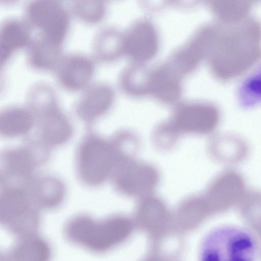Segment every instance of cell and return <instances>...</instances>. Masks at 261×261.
<instances>
[{
    "mask_svg": "<svg viewBox=\"0 0 261 261\" xmlns=\"http://www.w3.org/2000/svg\"><path fill=\"white\" fill-rule=\"evenodd\" d=\"M32 30L24 20L10 18L0 24V72L16 51L27 47Z\"/></svg>",
    "mask_w": 261,
    "mask_h": 261,
    "instance_id": "14",
    "label": "cell"
},
{
    "mask_svg": "<svg viewBox=\"0 0 261 261\" xmlns=\"http://www.w3.org/2000/svg\"><path fill=\"white\" fill-rule=\"evenodd\" d=\"M217 113L207 108H190L177 113L168 124L178 136L183 133L207 134L217 127Z\"/></svg>",
    "mask_w": 261,
    "mask_h": 261,
    "instance_id": "13",
    "label": "cell"
},
{
    "mask_svg": "<svg viewBox=\"0 0 261 261\" xmlns=\"http://www.w3.org/2000/svg\"><path fill=\"white\" fill-rule=\"evenodd\" d=\"M2 76L1 75V72H0V89L1 88V86L2 85V82H3V80L2 79Z\"/></svg>",
    "mask_w": 261,
    "mask_h": 261,
    "instance_id": "23",
    "label": "cell"
},
{
    "mask_svg": "<svg viewBox=\"0 0 261 261\" xmlns=\"http://www.w3.org/2000/svg\"><path fill=\"white\" fill-rule=\"evenodd\" d=\"M114 169V182L117 189L128 196H148L159 180V173L153 166L130 158L119 162Z\"/></svg>",
    "mask_w": 261,
    "mask_h": 261,
    "instance_id": "9",
    "label": "cell"
},
{
    "mask_svg": "<svg viewBox=\"0 0 261 261\" xmlns=\"http://www.w3.org/2000/svg\"><path fill=\"white\" fill-rule=\"evenodd\" d=\"M20 238L12 249L8 261H49L50 249L44 240L34 234Z\"/></svg>",
    "mask_w": 261,
    "mask_h": 261,
    "instance_id": "20",
    "label": "cell"
},
{
    "mask_svg": "<svg viewBox=\"0 0 261 261\" xmlns=\"http://www.w3.org/2000/svg\"><path fill=\"white\" fill-rule=\"evenodd\" d=\"M34 119L28 108L11 106L0 110V136L14 138L24 135L33 128Z\"/></svg>",
    "mask_w": 261,
    "mask_h": 261,
    "instance_id": "17",
    "label": "cell"
},
{
    "mask_svg": "<svg viewBox=\"0 0 261 261\" xmlns=\"http://www.w3.org/2000/svg\"><path fill=\"white\" fill-rule=\"evenodd\" d=\"M27 190L32 201L38 208L57 206L62 201L65 194L62 182L50 176H34Z\"/></svg>",
    "mask_w": 261,
    "mask_h": 261,
    "instance_id": "15",
    "label": "cell"
},
{
    "mask_svg": "<svg viewBox=\"0 0 261 261\" xmlns=\"http://www.w3.org/2000/svg\"><path fill=\"white\" fill-rule=\"evenodd\" d=\"M132 223L123 216H113L100 222L86 216L72 220L66 228L69 239L95 252L109 250L125 241L132 231Z\"/></svg>",
    "mask_w": 261,
    "mask_h": 261,
    "instance_id": "1",
    "label": "cell"
},
{
    "mask_svg": "<svg viewBox=\"0 0 261 261\" xmlns=\"http://www.w3.org/2000/svg\"><path fill=\"white\" fill-rule=\"evenodd\" d=\"M24 21L36 36L63 47L70 32L72 17L69 7L60 1H32L24 10Z\"/></svg>",
    "mask_w": 261,
    "mask_h": 261,
    "instance_id": "3",
    "label": "cell"
},
{
    "mask_svg": "<svg viewBox=\"0 0 261 261\" xmlns=\"http://www.w3.org/2000/svg\"><path fill=\"white\" fill-rule=\"evenodd\" d=\"M64 55L63 47L36 36L27 46L29 64L40 71H54Z\"/></svg>",
    "mask_w": 261,
    "mask_h": 261,
    "instance_id": "16",
    "label": "cell"
},
{
    "mask_svg": "<svg viewBox=\"0 0 261 261\" xmlns=\"http://www.w3.org/2000/svg\"><path fill=\"white\" fill-rule=\"evenodd\" d=\"M74 111L82 120L91 122L108 112L116 99L114 87L106 82L92 83L79 93Z\"/></svg>",
    "mask_w": 261,
    "mask_h": 261,
    "instance_id": "10",
    "label": "cell"
},
{
    "mask_svg": "<svg viewBox=\"0 0 261 261\" xmlns=\"http://www.w3.org/2000/svg\"><path fill=\"white\" fill-rule=\"evenodd\" d=\"M212 144V150L219 159L228 162H237L244 156L246 148L241 140L235 137H219Z\"/></svg>",
    "mask_w": 261,
    "mask_h": 261,
    "instance_id": "22",
    "label": "cell"
},
{
    "mask_svg": "<svg viewBox=\"0 0 261 261\" xmlns=\"http://www.w3.org/2000/svg\"><path fill=\"white\" fill-rule=\"evenodd\" d=\"M124 55L129 63L143 64L154 51V37L152 28L146 20H133L123 30Z\"/></svg>",
    "mask_w": 261,
    "mask_h": 261,
    "instance_id": "11",
    "label": "cell"
},
{
    "mask_svg": "<svg viewBox=\"0 0 261 261\" xmlns=\"http://www.w3.org/2000/svg\"><path fill=\"white\" fill-rule=\"evenodd\" d=\"M96 62L81 53L64 54L54 70L57 85L69 93H81L93 82Z\"/></svg>",
    "mask_w": 261,
    "mask_h": 261,
    "instance_id": "8",
    "label": "cell"
},
{
    "mask_svg": "<svg viewBox=\"0 0 261 261\" xmlns=\"http://www.w3.org/2000/svg\"><path fill=\"white\" fill-rule=\"evenodd\" d=\"M91 51L96 63L112 64L124 58L123 30L112 25L100 28L93 38Z\"/></svg>",
    "mask_w": 261,
    "mask_h": 261,
    "instance_id": "12",
    "label": "cell"
},
{
    "mask_svg": "<svg viewBox=\"0 0 261 261\" xmlns=\"http://www.w3.org/2000/svg\"><path fill=\"white\" fill-rule=\"evenodd\" d=\"M255 244L251 236L239 228L222 227L205 240L201 261H254Z\"/></svg>",
    "mask_w": 261,
    "mask_h": 261,
    "instance_id": "6",
    "label": "cell"
},
{
    "mask_svg": "<svg viewBox=\"0 0 261 261\" xmlns=\"http://www.w3.org/2000/svg\"><path fill=\"white\" fill-rule=\"evenodd\" d=\"M148 82L143 64L129 63L120 71L117 84L122 94L135 99L146 93L148 89Z\"/></svg>",
    "mask_w": 261,
    "mask_h": 261,
    "instance_id": "19",
    "label": "cell"
},
{
    "mask_svg": "<svg viewBox=\"0 0 261 261\" xmlns=\"http://www.w3.org/2000/svg\"><path fill=\"white\" fill-rule=\"evenodd\" d=\"M72 17L88 26L100 24L107 14V5L105 1L78 0L71 3L69 7Z\"/></svg>",
    "mask_w": 261,
    "mask_h": 261,
    "instance_id": "21",
    "label": "cell"
},
{
    "mask_svg": "<svg viewBox=\"0 0 261 261\" xmlns=\"http://www.w3.org/2000/svg\"><path fill=\"white\" fill-rule=\"evenodd\" d=\"M48 156V146L39 140L0 150V187H27L36 167L44 164Z\"/></svg>",
    "mask_w": 261,
    "mask_h": 261,
    "instance_id": "2",
    "label": "cell"
},
{
    "mask_svg": "<svg viewBox=\"0 0 261 261\" xmlns=\"http://www.w3.org/2000/svg\"><path fill=\"white\" fill-rule=\"evenodd\" d=\"M244 183L239 174L233 171L225 172L213 181L205 195L210 200L229 202L244 195Z\"/></svg>",
    "mask_w": 261,
    "mask_h": 261,
    "instance_id": "18",
    "label": "cell"
},
{
    "mask_svg": "<svg viewBox=\"0 0 261 261\" xmlns=\"http://www.w3.org/2000/svg\"><path fill=\"white\" fill-rule=\"evenodd\" d=\"M39 221L38 208L32 201L27 188H1L0 225L21 237L34 234Z\"/></svg>",
    "mask_w": 261,
    "mask_h": 261,
    "instance_id": "5",
    "label": "cell"
},
{
    "mask_svg": "<svg viewBox=\"0 0 261 261\" xmlns=\"http://www.w3.org/2000/svg\"><path fill=\"white\" fill-rule=\"evenodd\" d=\"M57 96H40L29 107L38 122L39 140L48 146L64 143L72 133L70 124L59 106Z\"/></svg>",
    "mask_w": 261,
    "mask_h": 261,
    "instance_id": "7",
    "label": "cell"
},
{
    "mask_svg": "<svg viewBox=\"0 0 261 261\" xmlns=\"http://www.w3.org/2000/svg\"><path fill=\"white\" fill-rule=\"evenodd\" d=\"M121 157L113 142L96 136H89L81 144L77 165L80 177L89 185L105 181L120 161Z\"/></svg>",
    "mask_w": 261,
    "mask_h": 261,
    "instance_id": "4",
    "label": "cell"
}]
</instances>
